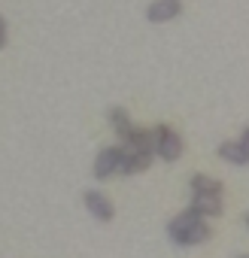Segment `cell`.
<instances>
[{
    "instance_id": "cell-1",
    "label": "cell",
    "mask_w": 249,
    "mask_h": 258,
    "mask_svg": "<svg viewBox=\"0 0 249 258\" xmlns=\"http://www.w3.org/2000/svg\"><path fill=\"white\" fill-rule=\"evenodd\" d=\"M167 237H170L176 246H198V243H207V240L213 237V231H210L207 219H204L198 210L189 207V210H182L179 216L170 219Z\"/></svg>"
},
{
    "instance_id": "cell-2",
    "label": "cell",
    "mask_w": 249,
    "mask_h": 258,
    "mask_svg": "<svg viewBox=\"0 0 249 258\" xmlns=\"http://www.w3.org/2000/svg\"><path fill=\"white\" fill-rule=\"evenodd\" d=\"M152 143H155V158H161V161H179V155L185 149L179 131L170 127V124H164V121L152 127Z\"/></svg>"
},
{
    "instance_id": "cell-3",
    "label": "cell",
    "mask_w": 249,
    "mask_h": 258,
    "mask_svg": "<svg viewBox=\"0 0 249 258\" xmlns=\"http://www.w3.org/2000/svg\"><path fill=\"white\" fill-rule=\"evenodd\" d=\"M121 155H125L121 146H106V149H100L97 158H94V167H91L94 179H109L112 173H118V170H121Z\"/></svg>"
},
{
    "instance_id": "cell-4",
    "label": "cell",
    "mask_w": 249,
    "mask_h": 258,
    "mask_svg": "<svg viewBox=\"0 0 249 258\" xmlns=\"http://www.w3.org/2000/svg\"><path fill=\"white\" fill-rule=\"evenodd\" d=\"M82 204H85V210H88L97 222H112V216H115L112 201H109L100 188H88V191L82 195Z\"/></svg>"
},
{
    "instance_id": "cell-5",
    "label": "cell",
    "mask_w": 249,
    "mask_h": 258,
    "mask_svg": "<svg viewBox=\"0 0 249 258\" xmlns=\"http://www.w3.org/2000/svg\"><path fill=\"white\" fill-rule=\"evenodd\" d=\"M176 16H182V0H152L146 7V19L152 25H167Z\"/></svg>"
},
{
    "instance_id": "cell-6",
    "label": "cell",
    "mask_w": 249,
    "mask_h": 258,
    "mask_svg": "<svg viewBox=\"0 0 249 258\" xmlns=\"http://www.w3.org/2000/svg\"><path fill=\"white\" fill-rule=\"evenodd\" d=\"M121 146L131 149V152H140V155H149L155 158V143H152V131H146V127H131L128 134L121 137Z\"/></svg>"
},
{
    "instance_id": "cell-7",
    "label": "cell",
    "mask_w": 249,
    "mask_h": 258,
    "mask_svg": "<svg viewBox=\"0 0 249 258\" xmlns=\"http://www.w3.org/2000/svg\"><path fill=\"white\" fill-rule=\"evenodd\" d=\"M189 207L198 210L204 219H216V216L225 213V207H222V195H192V204H189Z\"/></svg>"
},
{
    "instance_id": "cell-8",
    "label": "cell",
    "mask_w": 249,
    "mask_h": 258,
    "mask_svg": "<svg viewBox=\"0 0 249 258\" xmlns=\"http://www.w3.org/2000/svg\"><path fill=\"white\" fill-rule=\"evenodd\" d=\"M125 149V146H121ZM149 164H152V158L149 155H140V152H131V149H125V155H121V176H134V173H143V170H149Z\"/></svg>"
},
{
    "instance_id": "cell-9",
    "label": "cell",
    "mask_w": 249,
    "mask_h": 258,
    "mask_svg": "<svg viewBox=\"0 0 249 258\" xmlns=\"http://www.w3.org/2000/svg\"><path fill=\"white\" fill-rule=\"evenodd\" d=\"M189 188H192V195H222L225 191L222 182L213 179V176H207V173H195L189 179Z\"/></svg>"
},
{
    "instance_id": "cell-10",
    "label": "cell",
    "mask_w": 249,
    "mask_h": 258,
    "mask_svg": "<svg viewBox=\"0 0 249 258\" xmlns=\"http://www.w3.org/2000/svg\"><path fill=\"white\" fill-rule=\"evenodd\" d=\"M219 158L228 161V164H237V167H246V164H249V158H246V152H243V146H240L237 140L219 143Z\"/></svg>"
},
{
    "instance_id": "cell-11",
    "label": "cell",
    "mask_w": 249,
    "mask_h": 258,
    "mask_svg": "<svg viewBox=\"0 0 249 258\" xmlns=\"http://www.w3.org/2000/svg\"><path fill=\"white\" fill-rule=\"evenodd\" d=\"M106 121H109V127L118 134V137H125L134 127V121H131V112L128 109H121V106H112L109 112H106Z\"/></svg>"
},
{
    "instance_id": "cell-12",
    "label": "cell",
    "mask_w": 249,
    "mask_h": 258,
    "mask_svg": "<svg viewBox=\"0 0 249 258\" xmlns=\"http://www.w3.org/2000/svg\"><path fill=\"white\" fill-rule=\"evenodd\" d=\"M7 40H10V25H7V19L0 16V49L7 46Z\"/></svg>"
},
{
    "instance_id": "cell-13",
    "label": "cell",
    "mask_w": 249,
    "mask_h": 258,
    "mask_svg": "<svg viewBox=\"0 0 249 258\" xmlns=\"http://www.w3.org/2000/svg\"><path fill=\"white\" fill-rule=\"evenodd\" d=\"M237 143L243 146V152H246V158H249V124L243 127V131H240V137H237Z\"/></svg>"
},
{
    "instance_id": "cell-14",
    "label": "cell",
    "mask_w": 249,
    "mask_h": 258,
    "mask_svg": "<svg viewBox=\"0 0 249 258\" xmlns=\"http://www.w3.org/2000/svg\"><path fill=\"white\" fill-rule=\"evenodd\" d=\"M237 258H249V252H243V255H237Z\"/></svg>"
},
{
    "instance_id": "cell-15",
    "label": "cell",
    "mask_w": 249,
    "mask_h": 258,
    "mask_svg": "<svg viewBox=\"0 0 249 258\" xmlns=\"http://www.w3.org/2000/svg\"><path fill=\"white\" fill-rule=\"evenodd\" d=\"M246 228H249V213H246Z\"/></svg>"
}]
</instances>
